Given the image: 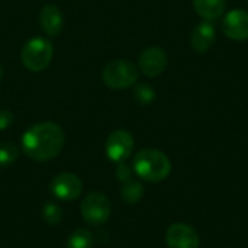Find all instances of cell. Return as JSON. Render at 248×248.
Returning a JSON list of instances; mask_svg holds the SVG:
<instances>
[{
	"label": "cell",
	"instance_id": "cell-9",
	"mask_svg": "<svg viewBox=\"0 0 248 248\" xmlns=\"http://www.w3.org/2000/svg\"><path fill=\"white\" fill-rule=\"evenodd\" d=\"M138 65L142 74L148 77H157L167 67V54L158 46H150L142 51Z\"/></svg>",
	"mask_w": 248,
	"mask_h": 248
},
{
	"label": "cell",
	"instance_id": "cell-20",
	"mask_svg": "<svg viewBox=\"0 0 248 248\" xmlns=\"http://www.w3.org/2000/svg\"><path fill=\"white\" fill-rule=\"evenodd\" d=\"M116 177H118L122 183L128 182V180L131 179V169H129L125 163H119V167H118V170H116Z\"/></svg>",
	"mask_w": 248,
	"mask_h": 248
},
{
	"label": "cell",
	"instance_id": "cell-21",
	"mask_svg": "<svg viewBox=\"0 0 248 248\" xmlns=\"http://www.w3.org/2000/svg\"><path fill=\"white\" fill-rule=\"evenodd\" d=\"M1 77H3V68H1V65H0V80H1Z\"/></svg>",
	"mask_w": 248,
	"mask_h": 248
},
{
	"label": "cell",
	"instance_id": "cell-14",
	"mask_svg": "<svg viewBox=\"0 0 248 248\" xmlns=\"http://www.w3.org/2000/svg\"><path fill=\"white\" fill-rule=\"evenodd\" d=\"M93 234L86 228L76 230L67 240V248H93Z\"/></svg>",
	"mask_w": 248,
	"mask_h": 248
},
{
	"label": "cell",
	"instance_id": "cell-11",
	"mask_svg": "<svg viewBox=\"0 0 248 248\" xmlns=\"http://www.w3.org/2000/svg\"><path fill=\"white\" fill-rule=\"evenodd\" d=\"M215 42V26L209 20L201 22L192 32L190 44L196 52H206Z\"/></svg>",
	"mask_w": 248,
	"mask_h": 248
},
{
	"label": "cell",
	"instance_id": "cell-6",
	"mask_svg": "<svg viewBox=\"0 0 248 248\" xmlns=\"http://www.w3.org/2000/svg\"><path fill=\"white\" fill-rule=\"evenodd\" d=\"M132 150H134V138L128 131L124 129L113 131L106 140L105 151L109 160L113 163H125V160L131 155Z\"/></svg>",
	"mask_w": 248,
	"mask_h": 248
},
{
	"label": "cell",
	"instance_id": "cell-17",
	"mask_svg": "<svg viewBox=\"0 0 248 248\" xmlns=\"http://www.w3.org/2000/svg\"><path fill=\"white\" fill-rule=\"evenodd\" d=\"M42 218H44L45 222H48L51 225L58 224L62 219V209L54 202L45 203L44 208H42Z\"/></svg>",
	"mask_w": 248,
	"mask_h": 248
},
{
	"label": "cell",
	"instance_id": "cell-3",
	"mask_svg": "<svg viewBox=\"0 0 248 248\" xmlns=\"http://www.w3.org/2000/svg\"><path fill=\"white\" fill-rule=\"evenodd\" d=\"M54 55V49L49 41L45 38H32L29 39L20 52L22 64L33 73L45 70Z\"/></svg>",
	"mask_w": 248,
	"mask_h": 248
},
{
	"label": "cell",
	"instance_id": "cell-4",
	"mask_svg": "<svg viewBox=\"0 0 248 248\" xmlns=\"http://www.w3.org/2000/svg\"><path fill=\"white\" fill-rule=\"evenodd\" d=\"M137 78H138L137 67L126 60L110 61L102 71L103 83L108 87L115 89V90H121V89L134 86Z\"/></svg>",
	"mask_w": 248,
	"mask_h": 248
},
{
	"label": "cell",
	"instance_id": "cell-16",
	"mask_svg": "<svg viewBox=\"0 0 248 248\" xmlns=\"http://www.w3.org/2000/svg\"><path fill=\"white\" fill-rule=\"evenodd\" d=\"M19 157V150L16 145L10 142H1L0 144V167H9L12 166Z\"/></svg>",
	"mask_w": 248,
	"mask_h": 248
},
{
	"label": "cell",
	"instance_id": "cell-7",
	"mask_svg": "<svg viewBox=\"0 0 248 248\" xmlns=\"http://www.w3.org/2000/svg\"><path fill=\"white\" fill-rule=\"evenodd\" d=\"M49 189H51V193L57 199L68 202V201L77 199L81 195L83 182L78 176L73 173H61L52 179Z\"/></svg>",
	"mask_w": 248,
	"mask_h": 248
},
{
	"label": "cell",
	"instance_id": "cell-15",
	"mask_svg": "<svg viewBox=\"0 0 248 248\" xmlns=\"http://www.w3.org/2000/svg\"><path fill=\"white\" fill-rule=\"evenodd\" d=\"M121 196L129 205L137 203L141 199V196H142V185L138 180L129 179L128 182L124 183L122 190H121Z\"/></svg>",
	"mask_w": 248,
	"mask_h": 248
},
{
	"label": "cell",
	"instance_id": "cell-2",
	"mask_svg": "<svg viewBox=\"0 0 248 248\" xmlns=\"http://www.w3.org/2000/svg\"><path fill=\"white\" fill-rule=\"evenodd\" d=\"M134 171L145 182L158 183L169 177L171 163L163 151L155 148H144L134 157Z\"/></svg>",
	"mask_w": 248,
	"mask_h": 248
},
{
	"label": "cell",
	"instance_id": "cell-10",
	"mask_svg": "<svg viewBox=\"0 0 248 248\" xmlns=\"http://www.w3.org/2000/svg\"><path fill=\"white\" fill-rule=\"evenodd\" d=\"M224 32L234 41L248 39V12L243 9H234L224 17Z\"/></svg>",
	"mask_w": 248,
	"mask_h": 248
},
{
	"label": "cell",
	"instance_id": "cell-1",
	"mask_svg": "<svg viewBox=\"0 0 248 248\" xmlns=\"http://www.w3.org/2000/svg\"><path fill=\"white\" fill-rule=\"evenodd\" d=\"M65 135L54 122H41L31 126L22 135L23 153L35 161H48L60 154Z\"/></svg>",
	"mask_w": 248,
	"mask_h": 248
},
{
	"label": "cell",
	"instance_id": "cell-12",
	"mask_svg": "<svg viewBox=\"0 0 248 248\" xmlns=\"http://www.w3.org/2000/svg\"><path fill=\"white\" fill-rule=\"evenodd\" d=\"M39 23H41L42 31L46 35L57 36L62 29L64 19H62V15L57 6L48 4V6H44L41 13H39Z\"/></svg>",
	"mask_w": 248,
	"mask_h": 248
},
{
	"label": "cell",
	"instance_id": "cell-8",
	"mask_svg": "<svg viewBox=\"0 0 248 248\" xmlns=\"http://www.w3.org/2000/svg\"><path fill=\"white\" fill-rule=\"evenodd\" d=\"M166 244L169 248H199L201 238L196 230L187 224H173L166 232Z\"/></svg>",
	"mask_w": 248,
	"mask_h": 248
},
{
	"label": "cell",
	"instance_id": "cell-13",
	"mask_svg": "<svg viewBox=\"0 0 248 248\" xmlns=\"http://www.w3.org/2000/svg\"><path fill=\"white\" fill-rule=\"evenodd\" d=\"M196 13L205 20H215L222 16L227 7L225 0H192Z\"/></svg>",
	"mask_w": 248,
	"mask_h": 248
},
{
	"label": "cell",
	"instance_id": "cell-18",
	"mask_svg": "<svg viewBox=\"0 0 248 248\" xmlns=\"http://www.w3.org/2000/svg\"><path fill=\"white\" fill-rule=\"evenodd\" d=\"M135 99L141 103V105H150L154 100V90L147 86V84H140L135 87Z\"/></svg>",
	"mask_w": 248,
	"mask_h": 248
},
{
	"label": "cell",
	"instance_id": "cell-5",
	"mask_svg": "<svg viewBox=\"0 0 248 248\" xmlns=\"http://www.w3.org/2000/svg\"><path fill=\"white\" fill-rule=\"evenodd\" d=\"M80 211H81L83 219L89 225L97 227V225L105 224L109 219L110 212H112V206H110L109 199L103 193L93 192V193H89L83 199Z\"/></svg>",
	"mask_w": 248,
	"mask_h": 248
},
{
	"label": "cell",
	"instance_id": "cell-19",
	"mask_svg": "<svg viewBox=\"0 0 248 248\" xmlns=\"http://www.w3.org/2000/svg\"><path fill=\"white\" fill-rule=\"evenodd\" d=\"M12 124H13V113L6 109H0V131L7 129Z\"/></svg>",
	"mask_w": 248,
	"mask_h": 248
}]
</instances>
